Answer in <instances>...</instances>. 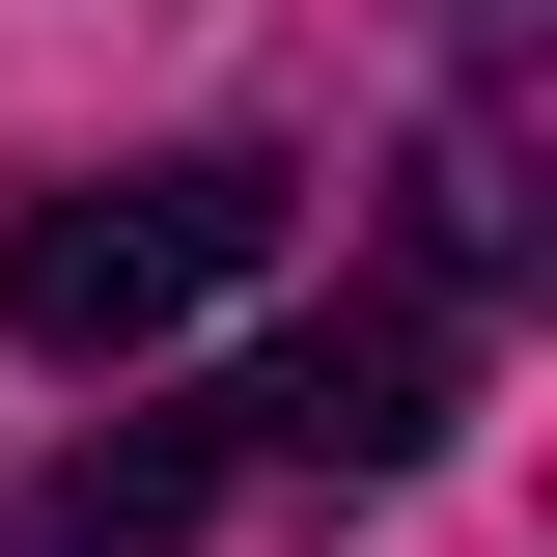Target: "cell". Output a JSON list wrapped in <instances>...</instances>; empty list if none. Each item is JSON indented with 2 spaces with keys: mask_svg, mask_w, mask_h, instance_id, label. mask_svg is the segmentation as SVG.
<instances>
[{
  "mask_svg": "<svg viewBox=\"0 0 557 557\" xmlns=\"http://www.w3.org/2000/svg\"><path fill=\"white\" fill-rule=\"evenodd\" d=\"M530 28H557V0H446V57H474V84H530Z\"/></svg>",
  "mask_w": 557,
  "mask_h": 557,
  "instance_id": "277c9868",
  "label": "cell"
},
{
  "mask_svg": "<svg viewBox=\"0 0 557 557\" xmlns=\"http://www.w3.org/2000/svg\"><path fill=\"white\" fill-rule=\"evenodd\" d=\"M530 84H446V139H418V251H446V278H530Z\"/></svg>",
  "mask_w": 557,
  "mask_h": 557,
  "instance_id": "3957f363",
  "label": "cell"
},
{
  "mask_svg": "<svg viewBox=\"0 0 557 557\" xmlns=\"http://www.w3.org/2000/svg\"><path fill=\"white\" fill-rule=\"evenodd\" d=\"M223 278H278V168L251 139H168V168H84V196L0 223V335L28 362H168Z\"/></svg>",
  "mask_w": 557,
  "mask_h": 557,
  "instance_id": "7a4b0ae2",
  "label": "cell"
},
{
  "mask_svg": "<svg viewBox=\"0 0 557 557\" xmlns=\"http://www.w3.org/2000/svg\"><path fill=\"white\" fill-rule=\"evenodd\" d=\"M446 391H474V335H446V307H335V335L223 362L196 418L84 446V474H57V557H196V530H307V502H391L418 446H446Z\"/></svg>",
  "mask_w": 557,
  "mask_h": 557,
  "instance_id": "6da1fadb",
  "label": "cell"
}]
</instances>
